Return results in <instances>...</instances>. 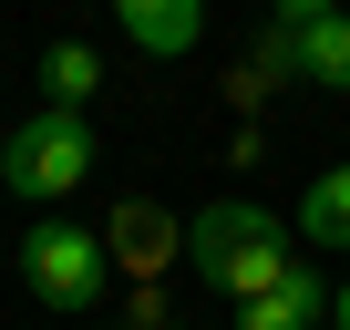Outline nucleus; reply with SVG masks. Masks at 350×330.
<instances>
[{"label":"nucleus","mask_w":350,"mask_h":330,"mask_svg":"<svg viewBox=\"0 0 350 330\" xmlns=\"http://www.w3.org/2000/svg\"><path fill=\"white\" fill-rule=\"evenodd\" d=\"M186 258H196V279L227 309H247L278 279H299V248H288V227L268 207H206V217H186Z\"/></svg>","instance_id":"f257e3e1"},{"label":"nucleus","mask_w":350,"mask_h":330,"mask_svg":"<svg viewBox=\"0 0 350 330\" xmlns=\"http://www.w3.org/2000/svg\"><path fill=\"white\" fill-rule=\"evenodd\" d=\"M0 176H11V196H31V207H52V196H72L83 176H93V124L83 114H31L11 144H0Z\"/></svg>","instance_id":"f03ea898"},{"label":"nucleus","mask_w":350,"mask_h":330,"mask_svg":"<svg viewBox=\"0 0 350 330\" xmlns=\"http://www.w3.org/2000/svg\"><path fill=\"white\" fill-rule=\"evenodd\" d=\"M103 268H113V248H103L93 227L42 217V227L21 238V279H31L42 309H93V299H103Z\"/></svg>","instance_id":"7ed1b4c3"},{"label":"nucleus","mask_w":350,"mask_h":330,"mask_svg":"<svg viewBox=\"0 0 350 330\" xmlns=\"http://www.w3.org/2000/svg\"><path fill=\"white\" fill-rule=\"evenodd\" d=\"M113 21L134 31V52L175 62V52H196V42H206V0H113Z\"/></svg>","instance_id":"20e7f679"},{"label":"nucleus","mask_w":350,"mask_h":330,"mask_svg":"<svg viewBox=\"0 0 350 330\" xmlns=\"http://www.w3.org/2000/svg\"><path fill=\"white\" fill-rule=\"evenodd\" d=\"M329 309H340V299H329V289L299 268V279H278L268 299H247V309H237V330H319Z\"/></svg>","instance_id":"39448f33"},{"label":"nucleus","mask_w":350,"mask_h":330,"mask_svg":"<svg viewBox=\"0 0 350 330\" xmlns=\"http://www.w3.org/2000/svg\"><path fill=\"white\" fill-rule=\"evenodd\" d=\"M103 248H113V258H124V268H134V279H144V268H165V258H175V248H186V227H175V217H165V207H124V217H113V238H103Z\"/></svg>","instance_id":"423d86ee"},{"label":"nucleus","mask_w":350,"mask_h":330,"mask_svg":"<svg viewBox=\"0 0 350 330\" xmlns=\"http://www.w3.org/2000/svg\"><path fill=\"white\" fill-rule=\"evenodd\" d=\"M42 83H52V114H83V103L103 93V62H93L83 42H52V52H42Z\"/></svg>","instance_id":"0eeeda50"},{"label":"nucleus","mask_w":350,"mask_h":330,"mask_svg":"<svg viewBox=\"0 0 350 330\" xmlns=\"http://www.w3.org/2000/svg\"><path fill=\"white\" fill-rule=\"evenodd\" d=\"M299 83L350 93V11H340V21H319V31H299Z\"/></svg>","instance_id":"6e6552de"},{"label":"nucleus","mask_w":350,"mask_h":330,"mask_svg":"<svg viewBox=\"0 0 350 330\" xmlns=\"http://www.w3.org/2000/svg\"><path fill=\"white\" fill-rule=\"evenodd\" d=\"M299 227H309L319 248H350V165H329V176L299 196Z\"/></svg>","instance_id":"1a4fd4ad"},{"label":"nucleus","mask_w":350,"mask_h":330,"mask_svg":"<svg viewBox=\"0 0 350 330\" xmlns=\"http://www.w3.org/2000/svg\"><path fill=\"white\" fill-rule=\"evenodd\" d=\"M319 21H340V0H278V31H288V42L319 31Z\"/></svg>","instance_id":"9d476101"},{"label":"nucleus","mask_w":350,"mask_h":330,"mask_svg":"<svg viewBox=\"0 0 350 330\" xmlns=\"http://www.w3.org/2000/svg\"><path fill=\"white\" fill-rule=\"evenodd\" d=\"M134 330H175V320H154V309H144V320H134Z\"/></svg>","instance_id":"9b49d317"},{"label":"nucleus","mask_w":350,"mask_h":330,"mask_svg":"<svg viewBox=\"0 0 350 330\" xmlns=\"http://www.w3.org/2000/svg\"><path fill=\"white\" fill-rule=\"evenodd\" d=\"M329 320H340V330H350V289H340V309H329Z\"/></svg>","instance_id":"f8f14e48"}]
</instances>
